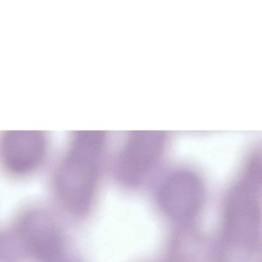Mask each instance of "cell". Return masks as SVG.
I'll use <instances>...</instances> for the list:
<instances>
[{
	"label": "cell",
	"mask_w": 262,
	"mask_h": 262,
	"mask_svg": "<svg viewBox=\"0 0 262 262\" xmlns=\"http://www.w3.org/2000/svg\"><path fill=\"white\" fill-rule=\"evenodd\" d=\"M68 237L60 219L41 205L21 210L0 231V262H62Z\"/></svg>",
	"instance_id": "obj_2"
},
{
	"label": "cell",
	"mask_w": 262,
	"mask_h": 262,
	"mask_svg": "<svg viewBox=\"0 0 262 262\" xmlns=\"http://www.w3.org/2000/svg\"><path fill=\"white\" fill-rule=\"evenodd\" d=\"M62 262H78V261H76V260H72V259H70V258H68V259H67V260H64V261H62Z\"/></svg>",
	"instance_id": "obj_5"
},
{
	"label": "cell",
	"mask_w": 262,
	"mask_h": 262,
	"mask_svg": "<svg viewBox=\"0 0 262 262\" xmlns=\"http://www.w3.org/2000/svg\"><path fill=\"white\" fill-rule=\"evenodd\" d=\"M45 133L20 132L0 134V168L14 179H27L43 167L50 153Z\"/></svg>",
	"instance_id": "obj_4"
},
{
	"label": "cell",
	"mask_w": 262,
	"mask_h": 262,
	"mask_svg": "<svg viewBox=\"0 0 262 262\" xmlns=\"http://www.w3.org/2000/svg\"><path fill=\"white\" fill-rule=\"evenodd\" d=\"M113 144L110 132H74L69 137L52 174L55 199L67 215L82 219L91 211Z\"/></svg>",
	"instance_id": "obj_1"
},
{
	"label": "cell",
	"mask_w": 262,
	"mask_h": 262,
	"mask_svg": "<svg viewBox=\"0 0 262 262\" xmlns=\"http://www.w3.org/2000/svg\"><path fill=\"white\" fill-rule=\"evenodd\" d=\"M174 143L168 131L125 132L112 150L110 163L120 179L136 181L156 171L168 157Z\"/></svg>",
	"instance_id": "obj_3"
}]
</instances>
